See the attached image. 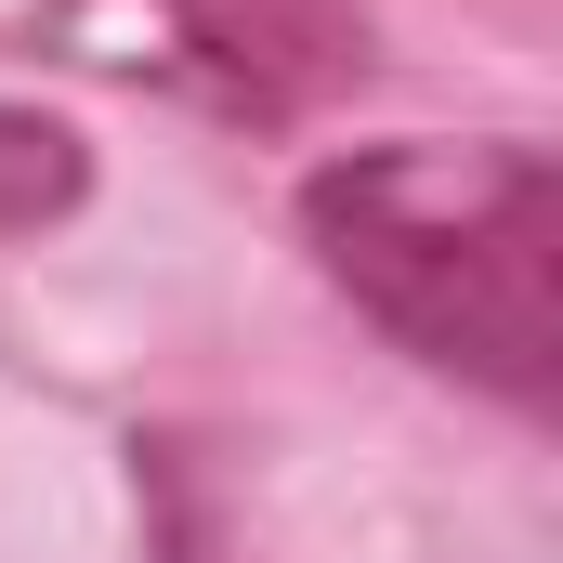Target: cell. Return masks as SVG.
Instances as JSON below:
<instances>
[{"label": "cell", "instance_id": "cell-1", "mask_svg": "<svg viewBox=\"0 0 563 563\" xmlns=\"http://www.w3.org/2000/svg\"><path fill=\"white\" fill-rule=\"evenodd\" d=\"M314 263L354 288L420 367L551 407L563 367V184L538 144H367L301 184Z\"/></svg>", "mask_w": 563, "mask_h": 563}, {"label": "cell", "instance_id": "cell-2", "mask_svg": "<svg viewBox=\"0 0 563 563\" xmlns=\"http://www.w3.org/2000/svg\"><path fill=\"white\" fill-rule=\"evenodd\" d=\"M157 26H170V53L197 66V79H223L236 106H314V92H341L354 66H367V0H144Z\"/></svg>", "mask_w": 563, "mask_h": 563}, {"label": "cell", "instance_id": "cell-3", "mask_svg": "<svg viewBox=\"0 0 563 563\" xmlns=\"http://www.w3.org/2000/svg\"><path fill=\"white\" fill-rule=\"evenodd\" d=\"M66 197H79V144L53 119H26V106H0V223H40Z\"/></svg>", "mask_w": 563, "mask_h": 563}]
</instances>
